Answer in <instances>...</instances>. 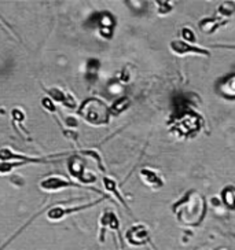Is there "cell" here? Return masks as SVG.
<instances>
[{"instance_id":"obj_1","label":"cell","mask_w":235,"mask_h":250,"mask_svg":"<svg viewBox=\"0 0 235 250\" xmlns=\"http://www.w3.org/2000/svg\"><path fill=\"white\" fill-rule=\"evenodd\" d=\"M79 116L91 125H106L110 121V107L98 98H88L79 107Z\"/></svg>"},{"instance_id":"obj_2","label":"cell","mask_w":235,"mask_h":250,"mask_svg":"<svg viewBox=\"0 0 235 250\" xmlns=\"http://www.w3.org/2000/svg\"><path fill=\"white\" fill-rule=\"evenodd\" d=\"M67 170H69V175L73 177V179H77L81 183H94L96 180V177L91 173H87V169H85V165L84 162L81 161V158L79 157V154L70 155L69 160H67Z\"/></svg>"},{"instance_id":"obj_3","label":"cell","mask_w":235,"mask_h":250,"mask_svg":"<svg viewBox=\"0 0 235 250\" xmlns=\"http://www.w3.org/2000/svg\"><path fill=\"white\" fill-rule=\"evenodd\" d=\"M40 188L45 192H58L65 190V188H70V187H80L77 183L72 182L70 179L62 176H48L45 177L44 180L40 182Z\"/></svg>"},{"instance_id":"obj_4","label":"cell","mask_w":235,"mask_h":250,"mask_svg":"<svg viewBox=\"0 0 235 250\" xmlns=\"http://www.w3.org/2000/svg\"><path fill=\"white\" fill-rule=\"evenodd\" d=\"M169 48H171V51L173 52L175 55H179V57L189 55V54H192V55H205V57L211 55V52L205 50V48H201V47L192 45L190 43H186L184 40H173V42H171Z\"/></svg>"},{"instance_id":"obj_5","label":"cell","mask_w":235,"mask_h":250,"mask_svg":"<svg viewBox=\"0 0 235 250\" xmlns=\"http://www.w3.org/2000/svg\"><path fill=\"white\" fill-rule=\"evenodd\" d=\"M125 239L129 245L142 246V245L149 242L150 234H149V229L143 224H136V226H132L125 232Z\"/></svg>"},{"instance_id":"obj_6","label":"cell","mask_w":235,"mask_h":250,"mask_svg":"<svg viewBox=\"0 0 235 250\" xmlns=\"http://www.w3.org/2000/svg\"><path fill=\"white\" fill-rule=\"evenodd\" d=\"M102 201V199H101ZM99 199L96 202H92V204H87V205H81V206H76V208H62V206H54L51 208L48 212H47V219L50 221H59L62 220L65 216L67 214H72L74 212H80V210H85V209H89L92 206H95L96 204L101 202Z\"/></svg>"},{"instance_id":"obj_7","label":"cell","mask_w":235,"mask_h":250,"mask_svg":"<svg viewBox=\"0 0 235 250\" xmlns=\"http://www.w3.org/2000/svg\"><path fill=\"white\" fill-rule=\"evenodd\" d=\"M139 175L142 182L146 186H149L150 188H153V190H158L164 186V182H162L161 176H160V173L157 170L150 169V168H143V169H140Z\"/></svg>"},{"instance_id":"obj_8","label":"cell","mask_w":235,"mask_h":250,"mask_svg":"<svg viewBox=\"0 0 235 250\" xmlns=\"http://www.w3.org/2000/svg\"><path fill=\"white\" fill-rule=\"evenodd\" d=\"M99 226H101V241L103 242V232H105V229L106 228H109L111 231H117L118 228H120V221H118L117 214L114 213V212H111V210H105L102 214H101V217H99Z\"/></svg>"},{"instance_id":"obj_9","label":"cell","mask_w":235,"mask_h":250,"mask_svg":"<svg viewBox=\"0 0 235 250\" xmlns=\"http://www.w3.org/2000/svg\"><path fill=\"white\" fill-rule=\"evenodd\" d=\"M217 91L226 99H235V74H231L221 81L217 87Z\"/></svg>"},{"instance_id":"obj_10","label":"cell","mask_w":235,"mask_h":250,"mask_svg":"<svg viewBox=\"0 0 235 250\" xmlns=\"http://www.w3.org/2000/svg\"><path fill=\"white\" fill-rule=\"evenodd\" d=\"M113 28H114V22H113V17L110 14L101 15V21H99V32L103 37L110 39L113 35Z\"/></svg>"},{"instance_id":"obj_11","label":"cell","mask_w":235,"mask_h":250,"mask_svg":"<svg viewBox=\"0 0 235 250\" xmlns=\"http://www.w3.org/2000/svg\"><path fill=\"white\" fill-rule=\"evenodd\" d=\"M224 25V21H219V20H214V18H205L199 22V30L205 35H213L219 26Z\"/></svg>"},{"instance_id":"obj_12","label":"cell","mask_w":235,"mask_h":250,"mask_svg":"<svg viewBox=\"0 0 235 250\" xmlns=\"http://www.w3.org/2000/svg\"><path fill=\"white\" fill-rule=\"evenodd\" d=\"M129 104H131V101H129V98H127V96H123V98H118L117 101H114L110 107V114L113 116H118V114H121L123 111H125L128 107H129Z\"/></svg>"},{"instance_id":"obj_13","label":"cell","mask_w":235,"mask_h":250,"mask_svg":"<svg viewBox=\"0 0 235 250\" xmlns=\"http://www.w3.org/2000/svg\"><path fill=\"white\" fill-rule=\"evenodd\" d=\"M223 204L227 206L230 210H235V187L228 186L221 191Z\"/></svg>"},{"instance_id":"obj_14","label":"cell","mask_w":235,"mask_h":250,"mask_svg":"<svg viewBox=\"0 0 235 250\" xmlns=\"http://www.w3.org/2000/svg\"><path fill=\"white\" fill-rule=\"evenodd\" d=\"M47 94H48V98L51 99L52 102H58L62 103L64 106H65V103L67 102V99H69V95L70 94H67V92H64V91H61L59 88H51L47 91Z\"/></svg>"},{"instance_id":"obj_15","label":"cell","mask_w":235,"mask_h":250,"mask_svg":"<svg viewBox=\"0 0 235 250\" xmlns=\"http://www.w3.org/2000/svg\"><path fill=\"white\" fill-rule=\"evenodd\" d=\"M103 186H105V188L109 192H113L116 197H117V199L123 204L124 206L125 205V202H124V199H123V197H121V194L117 191V184H116V182L113 180V179H110V177H103Z\"/></svg>"},{"instance_id":"obj_16","label":"cell","mask_w":235,"mask_h":250,"mask_svg":"<svg viewBox=\"0 0 235 250\" xmlns=\"http://www.w3.org/2000/svg\"><path fill=\"white\" fill-rule=\"evenodd\" d=\"M219 14L221 15H233L235 13V4L233 1H224V3H221L220 7H219Z\"/></svg>"},{"instance_id":"obj_17","label":"cell","mask_w":235,"mask_h":250,"mask_svg":"<svg viewBox=\"0 0 235 250\" xmlns=\"http://www.w3.org/2000/svg\"><path fill=\"white\" fill-rule=\"evenodd\" d=\"M101 67V62L98 59H89L88 63H87V70H88V76L91 77H96L98 74V69Z\"/></svg>"},{"instance_id":"obj_18","label":"cell","mask_w":235,"mask_h":250,"mask_svg":"<svg viewBox=\"0 0 235 250\" xmlns=\"http://www.w3.org/2000/svg\"><path fill=\"white\" fill-rule=\"evenodd\" d=\"M182 36H183L186 43H192V42H195V35H194V32L189 29V28H184V29L182 30Z\"/></svg>"},{"instance_id":"obj_19","label":"cell","mask_w":235,"mask_h":250,"mask_svg":"<svg viewBox=\"0 0 235 250\" xmlns=\"http://www.w3.org/2000/svg\"><path fill=\"white\" fill-rule=\"evenodd\" d=\"M42 106L44 107L45 110L50 111V113H54V111L57 110V109H55V103L52 102L50 98H43V99H42Z\"/></svg>"},{"instance_id":"obj_20","label":"cell","mask_w":235,"mask_h":250,"mask_svg":"<svg viewBox=\"0 0 235 250\" xmlns=\"http://www.w3.org/2000/svg\"><path fill=\"white\" fill-rule=\"evenodd\" d=\"M171 8L172 6L169 4L168 1H158V11H160V14H167L171 11Z\"/></svg>"},{"instance_id":"obj_21","label":"cell","mask_w":235,"mask_h":250,"mask_svg":"<svg viewBox=\"0 0 235 250\" xmlns=\"http://www.w3.org/2000/svg\"><path fill=\"white\" fill-rule=\"evenodd\" d=\"M11 114H13V118H14V121H17V123H22L23 118H25V114H23V111L20 110V109H14Z\"/></svg>"},{"instance_id":"obj_22","label":"cell","mask_w":235,"mask_h":250,"mask_svg":"<svg viewBox=\"0 0 235 250\" xmlns=\"http://www.w3.org/2000/svg\"><path fill=\"white\" fill-rule=\"evenodd\" d=\"M66 124L69 125V126H77V125H79V123H77V120L69 117V118H66Z\"/></svg>"},{"instance_id":"obj_23","label":"cell","mask_w":235,"mask_h":250,"mask_svg":"<svg viewBox=\"0 0 235 250\" xmlns=\"http://www.w3.org/2000/svg\"><path fill=\"white\" fill-rule=\"evenodd\" d=\"M224 47H227V48H235V47H233V45H224Z\"/></svg>"}]
</instances>
